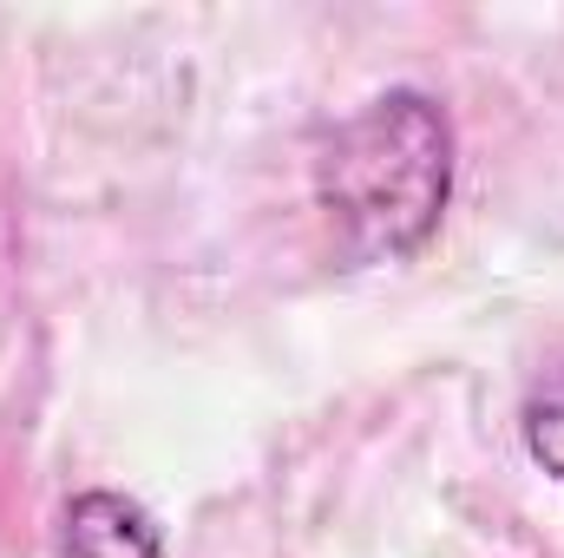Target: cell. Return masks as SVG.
Masks as SVG:
<instances>
[{"label":"cell","mask_w":564,"mask_h":558,"mask_svg":"<svg viewBox=\"0 0 564 558\" xmlns=\"http://www.w3.org/2000/svg\"><path fill=\"white\" fill-rule=\"evenodd\" d=\"M315 197L348 264L414 257L453 197V119L421 86L348 112L315 151Z\"/></svg>","instance_id":"6da1fadb"},{"label":"cell","mask_w":564,"mask_h":558,"mask_svg":"<svg viewBox=\"0 0 564 558\" xmlns=\"http://www.w3.org/2000/svg\"><path fill=\"white\" fill-rule=\"evenodd\" d=\"M59 558H164V539L139 500L126 493H73L59 513Z\"/></svg>","instance_id":"7a4b0ae2"},{"label":"cell","mask_w":564,"mask_h":558,"mask_svg":"<svg viewBox=\"0 0 564 558\" xmlns=\"http://www.w3.org/2000/svg\"><path fill=\"white\" fill-rule=\"evenodd\" d=\"M519 440H525V453L564 480V362L552 375H539L532 388H525V408H519Z\"/></svg>","instance_id":"3957f363"}]
</instances>
